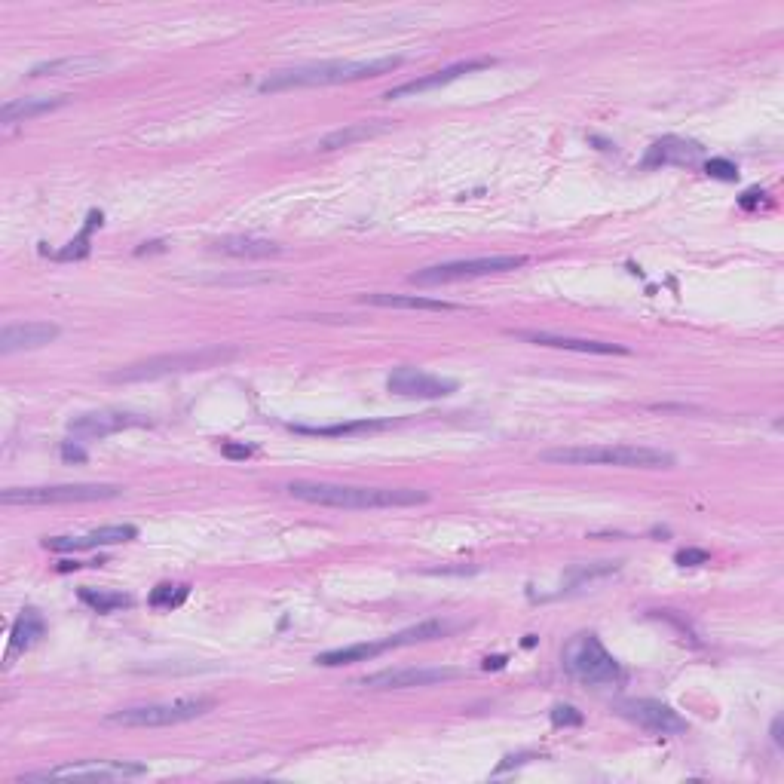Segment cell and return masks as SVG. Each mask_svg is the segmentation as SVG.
Instances as JSON below:
<instances>
[{
    "mask_svg": "<svg viewBox=\"0 0 784 784\" xmlns=\"http://www.w3.org/2000/svg\"><path fill=\"white\" fill-rule=\"evenodd\" d=\"M288 497L313 503V506H328V509H405V506H423L429 497L423 490H408V487H359V484H331V481H291Z\"/></svg>",
    "mask_w": 784,
    "mask_h": 784,
    "instance_id": "cell-1",
    "label": "cell"
},
{
    "mask_svg": "<svg viewBox=\"0 0 784 784\" xmlns=\"http://www.w3.org/2000/svg\"><path fill=\"white\" fill-rule=\"evenodd\" d=\"M402 56L389 59H371V62H313V65H298V68H282L273 71L258 83V92H285V89H304V86H337V83H356L380 74H392L402 68Z\"/></svg>",
    "mask_w": 784,
    "mask_h": 784,
    "instance_id": "cell-2",
    "label": "cell"
},
{
    "mask_svg": "<svg viewBox=\"0 0 784 784\" xmlns=\"http://www.w3.org/2000/svg\"><path fill=\"white\" fill-rule=\"evenodd\" d=\"M539 460L567 466H619V469H671L674 454L641 445H592V448H555L543 451Z\"/></svg>",
    "mask_w": 784,
    "mask_h": 784,
    "instance_id": "cell-3",
    "label": "cell"
},
{
    "mask_svg": "<svg viewBox=\"0 0 784 784\" xmlns=\"http://www.w3.org/2000/svg\"><path fill=\"white\" fill-rule=\"evenodd\" d=\"M561 665L570 677L588 686H616L625 680L622 665L613 659V653L601 644L595 631H579L564 644Z\"/></svg>",
    "mask_w": 784,
    "mask_h": 784,
    "instance_id": "cell-4",
    "label": "cell"
},
{
    "mask_svg": "<svg viewBox=\"0 0 784 784\" xmlns=\"http://www.w3.org/2000/svg\"><path fill=\"white\" fill-rule=\"evenodd\" d=\"M236 356V350L227 347H203V350H190V353H166V356H151L144 362L117 368L108 374L111 383H138V380H157V377H169V374H184V371H203V368H215L221 362H230Z\"/></svg>",
    "mask_w": 784,
    "mask_h": 784,
    "instance_id": "cell-5",
    "label": "cell"
},
{
    "mask_svg": "<svg viewBox=\"0 0 784 784\" xmlns=\"http://www.w3.org/2000/svg\"><path fill=\"white\" fill-rule=\"evenodd\" d=\"M123 494L120 484H53V487H7L4 506H59V503H102Z\"/></svg>",
    "mask_w": 784,
    "mask_h": 784,
    "instance_id": "cell-6",
    "label": "cell"
},
{
    "mask_svg": "<svg viewBox=\"0 0 784 784\" xmlns=\"http://www.w3.org/2000/svg\"><path fill=\"white\" fill-rule=\"evenodd\" d=\"M215 708V699L209 696H187L175 702H154V705H132L123 711L108 714L105 720L114 726H129V729H147V726H178L187 720L203 717Z\"/></svg>",
    "mask_w": 784,
    "mask_h": 784,
    "instance_id": "cell-7",
    "label": "cell"
},
{
    "mask_svg": "<svg viewBox=\"0 0 784 784\" xmlns=\"http://www.w3.org/2000/svg\"><path fill=\"white\" fill-rule=\"evenodd\" d=\"M524 255H487V258H469V261H448L435 264L411 273L408 279L414 285H448V282H463V279H478V276H494V273H509L524 267Z\"/></svg>",
    "mask_w": 784,
    "mask_h": 784,
    "instance_id": "cell-8",
    "label": "cell"
},
{
    "mask_svg": "<svg viewBox=\"0 0 784 784\" xmlns=\"http://www.w3.org/2000/svg\"><path fill=\"white\" fill-rule=\"evenodd\" d=\"M147 775V766L129 763V760H80V763H65L43 772H28L16 778L19 784L25 781H62V778H98V781H123V778H138Z\"/></svg>",
    "mask_w": 784,
    "mask_h": 784,
    "instance_id": "cell-9",
    "label": "cell"
},
{
    "mask_svg": "<svg viewBox=\"0 0 784 784\" xmlns=\"http://www.w3.org/2000/svg\"><path fill=\"white\" fill-rule=\"evenodd\" d=\"M386 389L402 399H445L457 392V380L420 371L414 365H402L386 377Z\"/></svg>",
    "mask_w": 784,
    "mask_h": 784,
    "instance_id": "cell-10",
    "label": "cell"
},
{
    "mask_svg": "<svg viewBox=\"0 0 784 784\" xmlns=\"http://www.w3.org/2000/svg\"><path fill=\"white\" fill-rule=\"evenodd\" d=\"M619 714L631 723H637L641 729L653 732V735H680L686 732V717H680L671 705L656 702V699H622Z\"/></svg>",
    "mask_w": 784,
    "mask_h": 784,
    "instance_id": "cell-11",
    "label": "cell"
},
{
    "mask_svg": "<svg viewBox=\"0 0 784 784\" xmlns=\"http://www.w3.org/2000/svg\"><path fill=\"white\" fill-rule=\"evenodd\" d=\"M460 674H463L460 668H386L356 680V686H365V690H408V686L448 683L457 680Z\"/></svg>",
    "mask_w": 784,
    "mask_h": 784,
    "instance_id": "cell-12",
    "label": "cell"
},
{
    "mask_svg": "<svg viewBox=\"0 0 784 784\" xmlns=\"http://www.w3.org/2000/svg\"><path fill=\"white\" fill-rule=\"evenodd\" d=\"M135 536H138L135 524H108V527L89 530L83 536H49V539H43V546L53 549V552H89V549L129 543V539H135Z\"/></svg>",
    "mask_w": 784,
    "mask_h": 784,
    "instance_id": "cell-13",
    "label": "cell"
},
{
    "mask_svg": "<svg viewBox=\"0 0 784 784\" xmlns=\"http://www.w3.org/2000/svg\"><path fill=\"white\" fill-rule=\"evenodd\" d=\"M132 426H151V420L141 414H129V411H89V414L74 417L68 423V432L80 435V438H108V435L132 429Z\"/></svg>",
    "mask_w": 784,
    "mask_h": 784,
    "instance_id": "cell-14",
    "label": "cell"
},
{
    "mask_svg": "<svg viewBox=\"0 0 784 784\" xmlns=\"http://www.w3.org/2000/svg\"><path fill=\"white\" fill-rule=\"evenodd\" d=\"M518 340L536 343V347H552V350H570V353H585V356H628L619 343H604V340H588V337H567V334H552V331H512Z\"/></svg>",
    "mask_w": 784,
    "mask_h": 784,
    "instance_id": "cell-15",
    "label": "cell"
},
{
    "mask_svg": "<svg viewBox=\"0 0 784 784\" xmlns=\"http://www.w3.org/2000/svg\"><path fill=\"white\" fill-rule=\"evenodd\" d=\"M59 325L53 322H10L0 331V356H13L22 350H40L59 337Z\"/></svg>",
    "mask_w": 784,
    "mask_h": 784,
    "instance_id": "cell-16",
    "label": "cell"
},
{
    "mask_svg": "<svg viewBox=\"0 0 784 784\" xmlns=\"http://www.w3.org/2000/svg\"><path fill=\"white\" fill-rule=\"evenodd\" d=\"M494 59H466V62H457L451 68H441V71H432L426 77H417V80H408L402 86H392L383 98H408V95H420V92H429V89H438V86H448L454 80H460L463 74H472V71H481V68H490Z\"/></svg>",
    "mask_w": 784,
    "mask_h": 784,
    "instance_id": "cell-17",
    "label": "cell"
},
{
    "mask_svg": "<svg viewBox=\"0 0 784 784\" xmlns=\"http://www.w3.org/2000/svg\"><path fill=\"white\" fill-rule=\"evenodd\" d=\"M71 95H34V98H13L4 108H0V123L4 126H13V123H25L37 114H46V111H56L62 105H68Z\"/></svg>",
    "mask_w": 784,
    "mask_h": 784,
    "instance_id": "cell-18",
    "label": "cell"
},
{
    "mask_svg": "<svg viewBox=\"0 0 784 784\" xmlns=\"http://www.w3.org/2000/svg\"><path fill=\"white\" fill-rule=\"evenodd\" d=\"M362 301L374 304V307H392V310H426V313H454V310H460V304L438 301V298H423V294H383V291H374V294H365Z\"/></svg>",
    "mask_w": 784,
    "mask_h": 784,
    "instance_id": "cell-19",
    "label": "cell"
},
{
    "mask_svg": "<svg viewBox=\"0 0 784 784\" xmlns=\"http://www.w3.org/2000/svg\"><path fill=\"white\" fill-rule=\"evenodd\" d=\"M108 62L98 59V56H68V59H56V62H40L28 71L31 80L37 77H86V74H95L102 71Z\"/></svg>",
    "mask_w": 784,
    "mask_h": 784,
    "instance_id": "cell-20",
    "label": "cell"
},
{
    "mask_svg": "<svg viewBox=\"0 0 784 784\" xmlns=\"http://www.w3.org/2000/svg\"><path fill=\"white\" fill-rule=\"evenodd\" d=\"M702 157V147L683 138H662L650 147L644 166H668V163H693Z\"/></svg>",
    "mask_w": 784,
    "mask_h": 784,
    "instance_id": "cell-21",
    "label": "cell"
},
{
    "mask_svg": "<svg viewBox=\"0 0 784 784\" xmlns=\"http://www.w3.org/2000/svg\"><path fill=\"white\" fill-rule=\"evenodd\" d=\"M215 252L233 255V258H273L282 249L270 239H255V236H221L215 239Z\"/></svg>",
    "mask_w": 784,
    "mask_h": 784,
    "instance_id": "cell-22",
    "label": "cell"
},
{
    "mask_svg": "<svg viewBox=\"0 0 784 784\" xmlns=\"http://www.w3.org/2000/svg\"><path fill=\"white\" fill-rule=\"evenodd\" d=\"M457 625L454 622H441V619H429V622H420V625H411L399 634H389L386 637V647L389 650H399V647H411V644H426V641H438V637H448Z\"/></svg>",
    "mask_w": 784,
    "mask_h": 784,
    "instance_id": "cell-23",
    "label": "cell"
},
{
    "mask_svg": "<svg viewBox=\"0 0 784 784\" xmlns=\"http://www.w3.org/2000/svg\"><path fill=\"white\" fill-rule=\"evenodd\" d=\"M46 631V622L37 610H22V616L13 622V631H10V653H7V662H13L16 653H25L28 647H34Z\"/></svg>",
    "mask_w": 784,
    "mask_h": 784,
    "instance_id": "cell-24",
    "label": "cell"
},
{
    "mask_svg": "<svg viewBox=\"0 0 784 784\" xmlns=\"http://www.w3.org/2000/svg\"><path fill=\"white\" fill-rule=\"evenodd\" d=\"M386 641H371V644H353V647H337L328 653L316 656V665L322 668H340V665H356V662H368L380 653H386Z\"/></svg>",
    "mask_w": 784,
    "mask_h": 784,
    "instance_id": "cell-25",
    "label": "cell"
},
{
    "mask_svg": "<svg viewBox=\"0 0 784 784\" xmlns=\"http://www.w3.org/2000/svg\"><path fill=\"white\" fill-rule=\"evenodd\" d=\"M386 129V123H353V126H343V129H334L328 132L322 141H319V151H337V147H350L356 141H365L371 135H380Z\"/></svg>",
    "mask_w": 784,
    "mask_h": 784,
    "instance_id": "cell-26",
    "label": "cell"
},
{
    "mask_svg": "<svg viewBox=\"0 0 784 784\" xmlns=\"http://www.w3.org/2000/svg\"><path fill=\"white\" fill-rule=\"evenodd\" d=\"M389 426H399V420H356V423H340V426H291L301 435H359V432H380Z\"/></svg>",
    "mask_w": 784,
    "mask_h": 784,
    "instance_id": "cell-27",
    "label": "cell"
},
{
    "mask_svg": "<svg viewBox=\"0 0 784 784\" xmlns=\"http://www.w3.org/2000/svg\"><path fill=\"white\" fill-rule=\"evenodd\" d=\"M77 598H80L89 610H95V613H114V610H123V607L132 604V598L123 595V592H102V588H89V585L80 588Z\"/></svg>",
    "mask_w": 784,
    "mask_h": 784,
    "instance_id": "cell-28",
    "label": "cell"
},
{
    "mask_svg": "<svg viewBox=\"0 0 784 784\" xmlns=\"http://www.w3.org/2000/svg\"><path fill=\"white\" fill-rule=\"evenodd\" d=\"M102 221H105V215H102V212H89V218H86V227L80 230V236H77V239H71V242H68V249L56 252L53 258H56V261H80V258H86V255H89V236H92V230H95V227H102Z\"/></svg>",
    "mask_w": 784,
    "mask_h": 784,
    "instance_id": "cell-29",
    "label": "cell"
},
{
    "mask_svg": "<svg viewBox=\"0 0 784 784\" xmlns=\"http://www.w3.org/2000/svg\"><path fill=\"white\" fill-rule=\"evenodd\" d=\"M619 570V561H601V564H588V567H576L567 573V588L564 592H576V588H585V585H592L595 579H604L610 573Z\"/></svg>",
    "mask_w": 784,
    "mask_h": 784,
    "instance_id": "cell-30",
    "label": "cell"
},
{
    "mask_svg": "<svg viewBox=\"0 0 784 784\" xmlns=\"http://www.w3.org/2000/svg\"><path fill=\"white\" fill-rule=\"evenodd\" d=\"M190 595V585H175V582H160L151 598H147V604H151L154 610H175L187 601Z\"/></svg>",
    "mask_w": 784,
    "mask_h": 784,
    "instance_id": "cell-31",
    "label": "cell"
},
{
    "mask_svg": "<svg viewBox=\"0 0 784 784\" xmlns=\"http://www.w3.org/2000/svg\"><path fill=\"white\" fill-rule=\"evenodd\" d=\"M705 172H708L711 178H720V181H735V178H739V166L729 163V160H723V157L708 160V163H705Z\"/></svg>",
    "mask_w": 784,
    "mask_h": 784,
    "instance_id": "cell-32",
    "label": "cell"
},
{
    "mask_svg": "<svg viewBox=\"0 0 784 784\" xmlns=\"http://www.w3.org/2000/svg\"><path fill=\"white\" fill-rule=\"evenodd\" d=\"M552 723L555 726H582V714L573 705H555L552 708Z\"/></svg>",
    "mask_w": 784,
    "mask_h": 784,
    "instance_id": "cell-33",
    "label": "cell"
},
{
    "mask_svg": "<svg viewBox=\"0 0 784 784\" xmlns=\"http://www.w3.org/2000/svg\"><path fill=\"white\" fill-rule=\"evenodd\" d=\"M674 561H677L680 567H699V564H708L711 555H708L705 549H680V552L674 555Z\"/></svg>",
    "mask_w": 784,
    "mask_h": 784,
    "instance_id": "cell-34",
    "label": "cell"
},
{
    "mask_svg": "<svg viewBox=\"0 0 784 784\" xmlns=\"http://www.w3.org/2000/svg\"><path fill=\"white\" fill-rule=\"evenodd\" d=\"M221 454L230 457V460H249V457H252V448H249V445H233V441H224Z\"/></svg>",
    "mask_w": 784,
    "mask_h": 784,
    "instance_id": "cell-35",
    "label": "cell"
},
{
    "mask_svg": "<svg viewBox=\"0 0 784 784\" xmlns=\"http://www.w3.org/2000/svg\"><path fill=\"white\" fill-rule=\"evenodd\" d=\"M62 457H65L68 463H86V451L77 448V445H71V441H65V445H62Z\"/></svg>",
    "mask_w": 784,
    "mask_h": 784,
    "instance_id": "cell-36",
    "label": "cell"
},
{
    "mask_svg": "<svg viewBox=\"0 0 784 784\" xmlns=\"http://www.w3.org/2000/svg\"><path fill=\"white\" fill-rule=\"evenodd\" d=\"M763 196H766L763 190H748V193H742V200H739V203H742V209H754V206H760Z\"/></svg>",
    "mask_w": 784,
    "mask_h": 784,
    "instance_id": "cell-37",
    "label": "cell"
},
{
    "mask_svg": "<svg viewBox=\"0 0 784 784\" xmlns=\"http://www.w3.org/2000/svg\"><path fill=\"white\" fill-rule=\"evenodd\" d=\"M772 742L781 748V717H775V720H772Z\"/></svg>",
    "mask_w": 784,
    "mask_h": 784,
    "instance_id": "cell-38",
    "label": "cell"
},
{
    "mask_svg": "<svg viewBox=\"0 0 784 784\" xmlns=\"http://www.w3.org/2000/svg\"><path fill=\"white\" fill-rule=\"evenodd\" d=\"M503 662H506L503 656H497V659H487V662H484V668H503Z\"/></svg>",
    "mask_w": 784,
    "mask_h": 784,
    "instance_id": "cell-39",
    "label": "cell"
}]
</instances>
